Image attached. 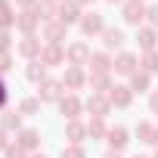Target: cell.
I'll use <instances>...</instances> for the list:
<instances>
[{
	"instance_id": "6da1fadb",
	"label": "cell",
	"mask_w": 158,
	"mask_h": 158,
	"mask_svg": "<svg viewBox=\"0 0 158 158\" xmlns=\"http://www.w3.org/2000/svg\"><path fill=\"white\" fill-rule=\"evenodd\" d=\"M146 19V10L139 6V0H130V3L124 6V22H130V25H139Z\"/></svg>"
},
{
	"instance_id": "7a4b0ae2",
	"label": "cell",
	"mask_w": 158,
	"mask_h": 158,
	"mask_svg": "<svg viewBox=\"0 0 158 158\" xmlns=\"http://www.w3.org/2000/svg\"><path fill=\"white\" fill-rule=\"evenodd\" d=\"M81 28H84V34L106 31V25H102V16H99V13H90V16H84V19H81Z\"/></svg>"
},
{
	"instance_id": "3957f363",
	"label": "cell",
	"mask_w": 158,
	"mask_h": 158,
	"mask_svg": "<svg viewBox=\"0 0 158 158\" xmlns=\"http://www.w3.org/2000/svg\"><path fill=\"white\" fill-rule=\"evenodd\" d=\"M133 68H136V56H130V53H121V56L115 59V71H118V74H136Z\"/></svg>"
},
{
	"instance_id": "277c9868",
	"label": "cell",
	"mask_w": 158,
	"mask_h": 158,
	"mask_svg": "<svg viewBox=\"0 0 158 158\" xmlns=\"http://www.w3.org/2000/svg\"><path fill=\"white\" fill-rule=\"evenodd\" d=\"M59 93H62V84H59V81H44V84H40V99H44V102L59 99Z\"/></svg>"
},
{
	"instance_id": "5b68a950",
	"label": "cell",
	"mask_w": 158,
	"mask_h": 158,
	"mask_svg": "<svg viewBox=\"0 0 158 158\" xmlns=\"http://www.w3.org/2000/svg\"><path fill=\"white\" fill-rule=\"evenodd\" d=\"M109 102L112 106H130V87H112L109 90Z\"/></svg>"
},
{
	"instance_id": "8992f818",
	"label": "cell",
	"mask_w": 158,
	"mask_h": 158,
	"mask_svg": "<svg viewBox=\"0 0 158 158\" xmlns=\"http://www.w3.org/2000/svg\"><path fill=\"white\" fill-rule=\"evenodd\" d=\"M106 136H109V146H112L115 152L127 146V130H124V127H112V130H109Z\"/></svg>"
},
{
	"instance_id": "52a82bcc",
	"label": "cell",
	"mask_w": 158,
	"mask_h": 158,
	"mask_svg": "<svg viewBox=\"0 0 158 158\" xmlns=\"http://www.w3.org/2000/svg\"><path fill=\"white\" fill-rule=\"evenodd\" d=\"M65 84H68L71 90H77V87H84V71H81V65H71V68L65 71Z\"/></svg>"
},
{
	"instance_id": "ba28073f",
	"label": "cell",
	"mask_w": 158,
	"mask_h": 158,
	"mask_svg": "<svg viewBox=\"0 0 158 158\" xmlns=\"http://www.w3.org/2000/svg\"><path fill=\"white\" fill-rule=\"evenodd\" d=\"M68 59H71V65H81V62H87V59H90V50H87V44H74V47L68 50Z\"/></svg>"
},
{
	"instance_id": "9c48e42d",
	"label": "cell",
	"mask_w": 158,
	"mask_h": 158,
	"mask_svg": "<svg viewBox=\"0 0 158 158\" xmlns=\"http://www.w3.org/2000/svg\"><path fill=\"white\" fill-rule=\"evenodd\" d=\"M59 109H62V115H68V118H74L77 112H81V102H77L74 96H62V99H59Z\"/></svg>"
},
{
	"instance_id": "30bf717a",
	"label": "cell",
	"mask_w": 158,
	"mask_h": 158,
	"mask_svg": "<svg viewBox=\"0 0 158 158\" xmlns=\"http://www.w3.org/2000/svg\"><path fill=\"white\" fill-rule=\"evenodd\" d=\"M102 37H106V47H109V50H115V47L124 44V31H118V28H106Z\"/></svg>"
},
{
	"instance_id": "8fae6325",
	"label": "cell",
	"mask_w": 158,
	"mask_h": 158,
	"mask_svg": "<svg viewBox=\"0 0 158 158\" xmlns=\"http://www.w3.org/2000/svg\"><path fill=\"white\" fill-rule=\"evenodd\" d=\"M109 65H112V62H109V56H106V53L90 56V68H93V74H106V71H109Z\"/></svg>"
},
{
	"instance_id": "7c38bea8",
	"label": "cell",
	"mask_w": 158,
	"mask_h": 158,
	"mask_svg": "<svg viewBox=\"0 0 158 158\" xmlns=\"http://www.w3.org/2000/svg\"><path fill=\"white\" fill-rule=\"evenodd\" d=\"M74 19H77V6H74V3H62V6H59V22H62V25H71Z\"/></svg>"
},
{
	"instance_id": "4fadbf2b",
	"label": "cell",
	"mask_w": 158,
	"mask_h": 158,
	"mask_svg": "<svg viewBox=\"0 0 158 158\" xmlns=\"http://www.w3.org/2000/svg\"><path fill=\"white\" fill-rule=\"evenodd\" d=\"M37 22H40V16H37V13H22V16H16V25H19L22 31H31Z\"/></svg>"
},
{
	"instance_id": "5bb4252c",
	"label": "cell",
	"mask_w": 158,
	"mask_h": 158,
	"mask_svg": "<svg viewBox=\"0 0 158 158\" xmlns=\"http://www.w3.org/2000/svg\"><path fill=\"white\" fill-rule=\"evenodd\" d=\"M19 53H22V56H37V53H40V40H37V37H25V40L19 44Z\"/></svg>"
},
{
	"instance_id": "9a60e30c",
	"label": "cell",
	"mask_w": 158,
	"mask_h": 158,
	"mask_svg": "<svg viewBox=\"0 0 158 158\" xmlns=\"http://www.w3.org/2000/svg\"><path fill=\"white\" fill-rule=\"evenodd\" d=\"M87 109L96 112V118H102V115L109 112V99H102V96H90V99H87Z\"/></svg>"
},
{
	"instance_id": "2e32d148",
	"label": "cell",
	"mask_w": 158,
	"mask_h": 158,
	"mask_svg": "<svg viewBox=\"0 0 158 158\" xmlns=\"http://www.w3.org/2000/svg\"><path fill=\"white\" fill-rule=\"evenodd\" d=\"M62 34H65V25H62V22H53V25H47V40H50L53 47L62 40Z\"/></svg>"
},
{
	"instance_id": "e0dca14e",
	"label": "cell",
	"mask_w": 158,
	"mask_h": 158,
	"mask_svg": "<svg viewBox=\"0 0 158 158\" xmlns=\"http://www.w3.org/2000/svg\"><path fill=\"white\" fill-rule=\"evenodd\" d=\"M40 62H44V65H56V62H62V50H59V47H47V50L40 53Z\"/></svg>"
},
{
	"instance_id": "ac0fdd59",
	"label": "cell",
	"mask_w": 158,
	"mask_h": 158,
	"mask_svg": "<svg viewBox=\"0 0 158 158\" xmlns=\"http://www.w3.org/2000/svg\"><path fill=\"white\" fill-rule=\"evenodd\" d=\"M37 143H40V136H37L34 130H22V133H19V146H22V149H34Z\"/></svg>"
},
{
	"instance_id": "d6986e66",
	"label": "cell",
	"mask_w": 158,
	"mask_h": 158,
	"mask_svg": "<svg viewBox=\"0 0 158 158\" xmlns=\"http://www.w3.org/2000/svg\"><path fill=\"white\" fill-rule=\"evenodd\" d=\"M136 40H139V47H143V50H149V53H152V47H155V31L143 28V31L136 34Z\"/></svg>"
},
{
	"instance_id": "ffe728a7",
	"label": "cell",
	"mask_w": 158,
	"mask_h": 158,
	"mask_svg": "<svg viewBox=\"0 0 158 158\" xmlns=\"http://www.w3.org/2000/svg\"><path fill=\"white\" fill-rule=\"evenodd\" d=\"M28 81L44 84V62H31V65H28Z\"/></svg>"
},
{
	"instance_id": "44dd1931",
	"label": "cell",
	"mask_w": 158,
	"mask_h": 158,
	"mask_svg": "<svg viewBox=\"0 0 158 158\" xmlns=\"http://www.w3.org/2000/svg\"><path fill=\"white\" fill-rule=\"evenodd\" d=\"M130 90H149V74H130Z\"/></svg>"
},
{
	"instance_id": "7402d4cb",
	"label": "cell",
	"mask_w": 158,
	"mask_h": 158,
	"mask_svg": "<svg viewBox=\"0 0 158 158\" xmlns=\"http://www.w3.org/2000/svg\"><path fill=\"white\" fill-rule=\"evenodd\" d=\"M65 133H68V139H71V143H81V136L87 133V127H81V124H77V121H71Z\"/></svg>"
},
{
	"instance_id": "603a6c76",
	"label": "cell",
	"mask_w": 158,
	"mask_h": 158,
	"mask_svg": "<svg viewBox=\"0 0 158 158\" xmlns=\"http://www.w3.org/2000/svg\"><path fill=\"white\" fill-rule=\"evenodd\" d=\"M143 68H146V74H155V71H158V53H146Z\"/></svg>"
},
{
	"instance_id": "cb8c5ba5",
	"label": "cell",
	"mask_w": 158,
	"mask_h": 158,
	"mask_svg": "<svg viewBox=\"0 0 158 158\" xmlns=\"http://www.w3.org/2000/svg\"><path fill=\"white\" fill-rule=\"evenodd\" d=\"M16 22V16L10 13V3H3V6H0V28H10Z\"/></svg>"
},
{
	"instance_id": "d4e9b609",
	"label": "cell",
	"mask_w": 158,
	"mask_h": 158,
	"mask_svg": "<svg viewBox=\"0 0 158 158\" xmlns=\"http://www.w3.org/2000/svg\"><path fill=\"white\" fill-rule=\"evenodd\" d=\"M152 133H155V127H152V124H146V121L136 127V136H139L143 143H152Z\"/></svg>"
},
{
	"instance_id": "484cf974",
	"label": "cell",
	"mask_w": 158,
	"mask_h": 158,
	"mask_svg": "<svg viewBox=\"0 0 158 158\" xmlns=\"http://www.w3.org/2000/svg\"><path fill=\"white\" fill-rule=\"evenodd\" d=\"M87 133H90V136H106L102 121H99V118H96V121H90V124H87Z\"/></svg>"
},
{
	"instance_id": "4316f807",
	"label": "cell",
	"mask_w": 158,
	"mask_h": 158,
	"mask_svg": "<svg viewBox=\"0 0 158 158\" xmlns=\"http://www.w3.org/2000/svg\"><path fill=\"white\" fill-rule=\"evenodd\" d=\"M3 127H6V130H19V115H16V112H6Z\"/></svg>"
},
{
	"instance_id": "83f0119b",
	"label": "cell",
	"mask_w": 158,
	"mask_h": 158,
	"mask_svg": "<svg viewBox=\"0 0 158 158\" xmlns=\"http://www.w3.org/2000/svg\"><path fill=\"white\" fill-rule=\"evenodd\" d=\"M62 158H84V149H77V146H71V149H62Z\"/></svg>"
},
{
	"instance_id": "f1b7e54d",
	"label": "cell",
	"mask_w": 158,
	"mask_h": 158,
	"mask_svg": "<svg viewBox=\"0 0 158 158\" xmlns=\"http://www.w3.org/2000/svg\"><path fill=\"white\" fill-rule=\"evenodd\" d=\"M37 112V99H25L22 102V115H34Z\"/></svg>"
},
{
	"instance_id": "f546056e",
	"label": "cell",
	"mask_w": 158,
	"mask_h": 158,
	"mask_svg": "<svg viewBox=\"0 0 158 158\" xmlns=\"http://www.w3.org/2000/svg\"><path fill=\"white\" fill-rule=\"evenodd\" d=\"M6 158H25V149L22 146H6Z\"/></svg>"
},
{
	"instance_id": "4dcf8cb0",
	"label": "cell",
	"mask_w": 158,
	"mask_h": 158,
	"mask_svg": "<svg viewBox=\"0 0 158 158\" xmlns=\"http://www.w3.org/2000/svg\"><path fill=\"white\" fill-rule=\"evenodd\" d=\"M6 47H10V34H6V31H0V53H3Z\"/></svg>"
},
{
	"instance_id": "1f68e13d",
	"label": "cell",
	"mask_w": 158,
	"mask_h": 158,
	"mask_svg": "<svg viewBox=\"0 0 158 158\" xmlns=\"http://www.w3.org/2000/svg\"><path fill=\"white\" fill-rule=\"evenodd\" d=\"M0 71H10V56H0Z\"/></svg>"
},
{
	"instance_id": "d6a6232c",
	"label": "cell",
	"mask_w": 158,
	"mask_h": 158,
	"mask_svg": "<svg viewBox=\"0 0 158 158\" xmlns=\"http://www.w3.org/2000/svg\"><path fill=\"white\" fill-rule=\"evenodd\" d=\"M146 16H149V19H152V22H155V25H158V6H152V10H149V13H146Z\"/></svg>"
},
{
	"instance_id": "836d02e7",
	"label": "cell",
	"mask_w": 158,
	"mask_h": 158,
	"mask_svg": "<svg viewBox=\"0 0 158 158\" xmlns=\"http://www.w3.org/2000/svg\"><path fill=\"white\" fill-rule=\"evenodd\" d=\"M3 102H6V87L0 84V106H3Z\"/></svg>"
},
{
	"instance_id": "e575fe53",
	"label": "cell",
	"mask_w": 158,
	"mask_h": 158,
	"mask_svg": "<svg viewBox=\"0 0 158 158\" xmlns=\"http://www.w3.org/2000/svg\"><path fill=\"white\" fill-rule=\"evenodd\" d=\"M152 112H155V115H158V93H155V96H152Z\"/></svg>"
},
{
	"instance_id": "d590c367",
	"label": "cell",
	"mask_w": 158,
	"mask_h": 158,
	"mask_svg": "<svg viewBox=\"0 0 158 158\" xmlns=\"http://www.w3.org/2000/svg\"><path fill=\"white\" fill-rule=\"evenodd\" d=\"M152 146H158V130H155V133H152Z\"/></svg>"
},
{
	"instance_id": "8d00e7d4",
	"label": "cell",
	"mask_w": 158,
	"mask_h": 158,
	"mask_svg": "<svg viewBox=\"0 0 158 158\" xmlns=\"http://www.w3.org/2000/svg\"><path fill=\"white\" fill-rule=\"evenodd\" d=\"M0 149H6V139H3V133H0Z\"/></svg>"
},
{
	"instance_id": "74e56055",
	"label": "cell",
	"mask_w": 158,
	"mask_h": 158,
	"mask_svg": "<svg viewBox=\"0 0 158 158\" xmlns=\"http://www.w3.org/2000/svg\"><path fill=\"white\" fill-rule=\"evenodd\" d=\"M19 3H22V6H28V3H34V0H19Z\"/></svg>"
},
{
	"instance_id": "f35d334b",
	"label": "cell",
	"mask_w": 158,
	"mask_h": 158,
	"mask_svg": "<svg viewBox=\"0 0 158 158\" xmlns=\"http://www.w3.org/2000/svg\"><path fill=\"white\" fill-rule=\"evenodd\" d=\"M106 158H118V152H109V155H106Z\"/></svg>"
},
{
	"instance_id": "ab89813d",
	"label": "cell",
	"mask_w": 158,
	"mask_h": 158,
	"mask_svg": "<svg viewBox=\"0 0 158 158\" xmlns=\"http://www.w3.org/2000/svg\"><path fill=\"white\" fill-rule=\"evenodd\" d=\"M77 3H90V0H77Z\"/></svg>"
},
{
	"instance_id": "60d3db41",
	"label": "cell",
	"mask_w": 158,
	"mask_h": 158,
	"mask_svg": "<svg viewBox=\"0 0 158 158\" xmlns=\"http://www.w3.org/2000/svg\"><path fill=\"white\" fill-rule=\"evenodd\" d=\"M133 158H146V155H133Z\"/></svg>"
},
{
	"instance_id": "b9f144b4",
	"label": "cell",
	"mask_w": 158,
	"mask_h": 158,
	"mask_svg": "<svg viewBox=\"0 0 158 158\" xmlns=\"http://www.w3.org/2000/svg\"><path fill=\"white\" fill-rule=\"evenodd\" d=\"M37 158H44V155H37Z\"/></svg>"
},
{
	"instance_id": "7bdbcfd3",
	"label": "cell",
	"mask_w": 158,
	"mask_h": 158,
	"mask_svg": "<svg viewBox=\"0 0 158 158\" xmlns=\"http://www.w3.org/2000/svg\"><path fill=\"white\" fill-rule=\"evenodd\" d=\"M112 3H115V0H112Z\"/></svg>"
},
{
	"instance_id": "ee69618b",
	"label": "cell",
	"mask_w": 158,
	"mask_h": 158,
	"mask_svg": "<svg viewBox=\"0 0 158 158\" xmlns=\"http://www.w3.org/2000/svg\"><path fill=\"white\" fill-rule=\"evenodd\" d=\"M155 158H158V155H155Z\"/></svg>"
}]
</instances>
